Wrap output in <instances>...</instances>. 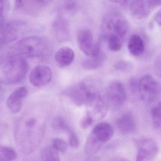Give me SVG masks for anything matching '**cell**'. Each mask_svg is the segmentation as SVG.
<instances>
[{
    "mask_svg": "<svg viewBox=\"0 0 161 161\" xmlns=\"http://www.w3.org/2000/svg\"><path fill=\"white\" fill-rule=\"evenodd\" d=\"M28 64L19 54H13L0 64V80L7 84L20 82L26 76Z\"/></svg>",
    "mask_w": 161,
    "mask_h": 161,
    "instance_id": "1",
    "label": "cell"
},
{
    "mask_svg": "<svg viewBox=\"0 0 161 161\" xmlns=\"http://www.w3.org/2000/svg\"><path fill=\"white\" fill-rule=\"evenodd\" d=\"M64 94L77 106H88L101 97L97 86L90 82L75 84L66 89Z\"/></svg>",
    "mask_w": 161,
    "mask_h": 161,
    "instance_id": "2",
    "label": "cell"
},
{
    "mask_svg": "<svg viewBox=\"0 0 161 161\" xmlns=\"http://www.w3.org/2000/svg\"><path fill=\"white\" fill-rule=\"evenodd\" d=\"M129 25L123 15L117 12H112L105 15L102 24L103 36L110 35L118 36L124 39L128 34Z\"/></svg>",
    "mask_w": 161,
    "mask_h": 161,
    "instance_id": "3",
    "label": "cell"
},
{
    "mask_svg": "<svg viewBox=\"0 0 161 161\" xmlns=\"http://www.w3.org/2000/svg\"><path fill=\"white\" fill-rule=\"evenodd\" d=\"M16 48L22 55L36 57L43 54L47 48V45L41 37L30 36L18 41L16 44Z\"/></svg>",
    "mask_w": 161,
    "mask_h": 161,
    "instance_id": "4",
    "label": "cell"
},
{
    "mask_svg": "<svg viewBox=\"0 0 161 161\" xmlns=\"http://www.w3.org/2000/svg\"><path fill=\"white\" fill-rule=\"evenodd\" d=\"M139 93L144 101L147 103L153 102L160 95V85L152 76L144 75L139 80Z\"/></svg>",
    "mask_w": 161,
    "mask_h": 161,
    "instance_id": "5",
    "label": "cell"
},
{
    "mask_svg": "<svg viewBox=\"0 0 161 161\" xmlns=\"http://www.w3.org/2000/svg\"><path fill=\"white\" fill-rule=\"evenodd\" d=\"M77 39L80 49L87 56H95L101 53L99 44H94L93 35L89 30H79Z\"/></svg>",
    "mask_w": 161,
    "mask_h": 161,
    "instance_id": "6",
    "label": "cell"
},
{
    "mask_svg": "<svg viewBox=\"0 0 161 161\" xmlns=\"http://www.w3.org/2000/svg\"><path fill=\"white\" fill-rule=\"evenodd\" d=\"M134 142L137 151L136 161L151 160L158 154V145L153 139L149 138H139L136 139Z\"/></svg>",
    "mask_w": 161,
    "mask_h": 161,
    "instance_id": "7",
    "label": "cell"
},
{
    "mask_svg": "<svg viewBox=\"0 0 161 161\" xmlns=\"http://www.w3.org/2000/svg\"><path fill=\"white\" fill-rule=\"evenodd\" d=\"M126 91L124 85L119 81L112 83L107 87L106 101L114 106L122 105L126 99Z\"/></svg>",
    "mask_w": 161,
    "mask_h": 161,
    "instance_id": "8",
    "label": "cell"
},
{
    "mask_svg": "<svg viewBox=\"0 0 161 161\" xmlns=\"http://www.w3.org/2000/svg\"><path fill=\"white\" fill-rule=\"evenodd\" d=\"M52 78L50 68L45 65H39L31 71L29 77L30 82L36 87H42L48 84Z\"/></svg>",
    "mask_w": 161,
    "mask_h": 161,
    "instance_id": "9",
    "label": "cell"
},
{
    "mask_svg": "<svg viewBox=\"0 0 161 161\" xmlns=\"http://www.w3.org/2000/svg\"><path fill=\"white\" fill-rule=\"evenodd\" d=\"M26 25L23 22L15 21L8 23L3 30L2 38L4 42L9 43L18 39L25 31Z\"/></svg>",
    "mask_w": 161,
    "mask_h": 161,
    "instance_id": "10",
    "label": "cell"
},
{
    "mask_svg": "<svg viewBox=\"0 0 161 161\" xmlns=\"http://www.w3.org/2000/svg\"><path fill=\"white\" fill-rule=\"evenodd\" d=\"M28 94V90L24 86L16 88L10 95L7 101V105L12 113L16 114L22 107V100Z\"/></svg>",
    "mask_w": 161,
    "mask_h": 161,
    "instance_id": "11",
    "label": "cell"
},
{
    "mask_svg": "<svg viewBox=\"0 0 161 161\" xmlns=\"http://www.w3.org/2000/svg\"><path fill=\"white\" fill-rule=\"evenodd\" d=\"M53 29L57 40L60 42L68 41L70 37L68 22L64 17L59 16L53 24Z\"/></svg>",
    "mask_w": 161,
    "mask_h": 161,
    "instance_id": "12",
    "label": "cell"
},
{
    "mask_svg": "<svg viewBox=\"0 0 161 161\" xmlns=\"http://www.w3.org/2000/svg\"><path fill=\"white\" fill-rule=\"evenodd\" d=\"M117 127L119 130L124 135L133 133L136 129V121L132 114L126 113L117 120Z\"/></svg>",
    "mask_w": 161,
    "mask_h": 161,
    "instance_id": "13",
    "label": "cell"
},
{
    "mask_svg": "<svg viewBox=\"0 0 161 161\" xmlns=\"http://www.w3.org/2000/svg\"><path fill=\"white\" fill-rule=\"evenodd\" d=\"M75 58V53L69 47H63L59 49L55 55V59L58 66L66 67L72 64Z\"/></svg>",
    "mask_w": 161,
    "mask_h": 161,
    "instance_id": "14",
    "label": "cell"
},
{
    "mask_svg": "<svg viewBox=\"0 0 161 161\" xmlns=\"http://www.w3.org/2000/svg\"><path fill=\"white\" fill-rule=\"evenodd\" d=\"M150 9L149 5L143 0H135L131 4L130 12L134 18L140 20L148 16Z\"/></svg>",
    "mask_w": 161,
    "mask_h": 161,
    "instance_id": "15",
    "label": "cell"
},
{
    "mask_svg": "<svg viewBox=\"0 0 161 161\" xmlns=\"http://www.w3.org/2000/svg\"><path fill=\"white\" fill-rule=\"evenodd\" d=\"M92 133L103 143L109 141L113 137L114 131L110 124L107 122H101L97 124Z\"/></svg>",
    "mask_w": 161,
    "mask_h": 161,
    "instance_id": "16",
    "label": "cell"
},
{
    "mask_svg": "<svg viewBox=\"0 0 161 161\" xmlns=\"http://www.w3.org/2000/svg\"><path fill=\"white\" fill-rule=\"evenodd\" d=\"M88 106L90 110L87 113L92 117L94 120L103 118L106 114L107 103L101 97Z\"/></svg>",
    "mask_w": 161,
    "mask_h": 161,
    "instance_id": "17",
    "label": "cell"
},
{
    "mask_svg": "<svg viewBox=\"0 0 161 161\" xmlns=\"http://www.w3.org/2000/svg\"><path fill=\"white\" fill-rule=\"evenodd\" d=\"M129 52L134 56H140L144 53L145 45L141 37L138 35H133L128 41Z\"/></svg>",
    "mask_w": 161,
    "mask_h": 161,
    "instance_id": "18",
    "label": "cell"
},
{
    "mask_svg": "<svg viewBox=\"0 0 161 161\" xmlns=\"http://www.w3.org/2000/svg\"><path fill=\"white\" fill-rule=\"evenodd\" d=\"M105 56L102 52L95 56H89L84 60L82 66L87 70H95L102 66L104 62Z\"/></svg>",
    "mask_w": 161,
    "mask_h": 161,
    "instance_id": "19",
    "label": "cell"
},
{
    "mask_svg": "<svg viewBox=\"0 0 161 161\" xmlns=\"http://www.w3.org/2000/svg\"><path fill=\"white\" fill-rule=\"evenodd\" d=\"M103 144L92 133L86 141L85 148L86 153L89 155L95 154L99 150Z\"/></svg>",
    "mask_w": 161,
    "mask_h": 161,
    "instance_id": "20",
    "label": "cell"
},
{
    "mask_svg": "<svg viewBox=\"0 0 161 161\" xmlns=\"http://www.w3.org/2000/svg\"><path fill=\"white\" fill-rule=\"evenodd\" d=\"M59 152L54 148L53 146L46 147L41 150L40 156L43 161H60Z\"/></svg>",
    "mask_w": 161,
    "mask_h": 161,
    "instance_id": "21",
    "label": "cell"
},
{
    "mask_svg": "<svg viewBox=\"0 0 161 161\" xmlns=\"http://www.w3.org/2000/svg\"><path fill=\"white\" fill-rule=\"evenodd\" d=\"M104 38L107 42L108 47L112 51H119L122 48L124 39L122 37L114 35H110Z\"/></svg>",
    "mask_w": 161,
    "mask_h": 161,
    "instance_id": "22",
    "label": "cell"
},
{
    "mask_svg": "<svg viewBox=\"0 0 161 161\" xmlns=\"http://www.w3.org/2000/svg\"><path fill=\"white\" fill-rule=\"evenodd\" d=\"M17 157L15 151L10 147L0 146V160L13 161Z\"/></svg>",
    "mask_w": 161,
    "mask_h": 161,
    "instance_id": "23",
    "label": "cell"
},
{
    "mask_svg": "<svg viewBox=\"0 0 161 161\" xmlns=\"http://www.w3.org/2000/svg\"><path fill=\"white\" fill-rule=\"evenodd\" d=\"M151 117L154 126L156 128L161 127V105L160 103L154 106L151 110Z\"/></svg>",
    "mask_w": 161,
    "mask_h": 161,
    "instance_id": "24",
    "label": "cell"
},
{
    "mask_svg": "<svg viewBox=\"0 0 161 161\" xmlns=\"http://www.w3.org/2000/svg\"><path fill=\"white\" fill-rule=\"evenodd\" d=\"M53 126L56 130L67 132L71 128L68 122L61 117L56 118L53 120Z\"/></svg>",
    "mask_w": 161,
    "mask_h": 161,
    "instance_id": "25",
    "label": "cell"
},
{
    "mask_svg": "<svg viewBox=\"0 0 161 161\" xmlns=\"http://www.w3.org/2000/svg\"><path fill=\"white\" fill-rule=\"evenodd\" d=\"M69 134V145L73 148H76L80 145V139L76 132L70 128L67 132Z\"/></svg>",
    "mask_w": 161,
    "mask_h": 161,
    "instance_id": "26",
    "label": "cell"
},
{
    "mask_svg": "<svg viewBox=\"0 0 161 161\" xmlns=\"http://www.w3.org/2000/svg\"><path fill=\"white\" fill-rule=\"evenodd\" d=\"M53 146L60 152H65L68 148L67 144L64 140L62 138H54L53 140Z\"/></svg>",
    "mask_w": 161,
    "mask_h": 161,
    "instance_id": "27",
    "label": "cell"
},
{
    "mask_svg": "<svg viewBox=\"0 0 161 161\" xmlns=\"http://www.w3.org/2000/svg\"><path fill=\"white\" fill-rule=\"evenodd\" d=\"M114 68L119 71H127L130 70L132 69L133 65L130 62L120 61L114 64Z\"/></svg>",
    "mask_w": 161,
    "mask_h": 161,
    "instance_id": "28",
    "label": "cell"
},
{
    "mask_svg": "<svg viewBox=\"0 0 161 161\" xmlns=\"http://www.w3.org/2000/svg\"><path fill=\"white\" fill-rule=\"evenodd\" d=\"M64 7L65 11L74 13L78 9V2L77 0H64Z\"/></svg>",
    "mask_w": 161,
    "mask_h": 161,
    "instance_id": "29",
    "label": "cell"
},
{
    "mask_svg": "<svg viewBox=\"0 0 161 161\" xmlns=\"http://www.w3.org/2000/svg\"><path fill=\"white\" fill-rule=\"evenodd\" d=\"M94 119L90 114L86 113V116H85L81 120L80 125V127L84 129H87L90 127L94 122Z\"/></svg>",
    "mask_w": 161,
    "mask_h": 161,
    "instance_id": "30",
    "label": "cell"
},
{
    "mask_svg": "<svg viewBox=\"0 0 161 161\" xmlns=\"http://www.w3.org/2000/svg\"><path fill=\"white\" fill-rule=\"evenodd\" d=\"M139 80H137L136 78L133 77L130 79L129 85L132 92L135 93L137 92L139 93Z\"/></svg>",
    "mask_w": 161,
    "mask_h": 161,
    "instance_id": "31",
    "label": "cell"
},
{
    "mask_svg": "<svg viewBox=\"0 0 161 161\" xmlns=\"http://www.w3.org/2000/svg\"><path fill=\"white\" fill-rule=\"evenodd\" d=\"M4 8V0H0V30L3 26V11Z\"/></svg>",
    "mask_w": 161,
    "mask_h": 161,
    "instance_id": "32",
    "label": "cell"
},
{
    "mask_svg": "<svg viewBox=\"0 0 161 161\" xmlns=\"http://www.w3.org/2000/svg\"><path fill=\"white\" fill-rule=\"evenodd\" d=\"M147 3L151 8H154L158 7L161 4V0H143Z\"/></svg>",
    "mask_w": 161,
    "mask_h": 161,
    "instance_id": "33",
    "label": "cell"
},
{
    "mask_svg": "<svg viewBox=\"0 0 161 161\" xmlns=\"http://www.w3.org/2000/svg\"><path fill=\"white\" fill-rule=\"evenodd\" d=\"M154 20L155 22L159 25V26H161V10H159L158 12L156 13L154 16Z\"/></svg>",
    "mask_w": 161,
    "mask_h": 161,
    "instance_id": "34",
    "label": "cell"
},
{
    "mask_svg": "<svg viewBox=\"0 0 161 161\" xmlns=\"http://www.w3.org/2000/svg\"><path fill=\"white\" fill-rule=\"evenodd\" d=\"M36 122V119H29L28 121H27L26 125L28 128H33L35 125Z\"/></svg>",
    "mask_w": 161,
    "mask_h": 161,
    "instance_id": "35",
    "label": "cell"
},
{
    "mask_svg": "<svg viewBox=\"0 0 161 161\" xmlns=\"http://www.w3.org/2000/svg\"><path fill=\"white\" fill-rule=\"evenodd\" d=\"M110 1H112V2L114 3L124 5L127 3L128 0H110Z\"/></svg>",
    "mask_w": 161,
    "mask_h": 161,
    "instance_id": "36",
    "label": "cell"
},
{
    "mask_svg": "<svg viewBox=\"0 0 161 161\" xmlns=\"http://www.w3.org/2000/svg\"><path fill=\"white\" fill-rule=\"evenodd\" d=\"M53 1V0H37V2L42 4H48V3L51 2Z\"/></svg>",
    "mask_w": 161,
    "mask_h": 161,
    "instance_id": "37",
    "label": "cell"
},
{
    "mask_svg": "<svg viewBox=\"0 0 161 161\" xmlns=\"http://www.w3.org/2000/svg\"><path fill=\"white\" fill-rule=\"evenodd\" d=\"M16 6L17 8H20L23 5V0H15Z\"/></svg>",
    "mask_w": 161,
    "mask_h": 161,
    "instance_id": "38",
    "label": "cell"
},
{
    "mask_svg": "<svg viewBox=\"0 0 161 161\" xmlns=\"http://www.w3.org/2000/svg\"><path fill=\"white\" fill-rule=\"evenodd\" d=\"M1 85H0V91H1Z\"/></svg>",
    "mask_w": 161,
    "mask_h": 161,
    "instance_id": "39",
    "label": "cell"
}]
</instances>
